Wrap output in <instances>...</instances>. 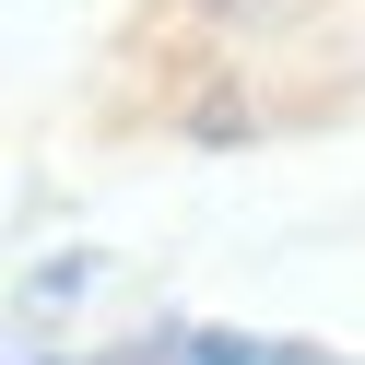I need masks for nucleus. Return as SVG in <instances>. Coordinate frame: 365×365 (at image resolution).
Returning <instances> with one entry per match:
<instances>
[{
  "label": "nucleus",
  "instance_id": "1",
  "mask_svg": "<svg viewBox=\"0 0 365 365\" xmlns=\"http://www.w3.org/2000/svg\"><path fill=\"white\" fill-rule=\"evenodd\" d=\"M189 365H354V354H307V341H247V330H189Z\"/></svg>",
  "mask_w": 365,
  "mask_h": 365
}]
</instances>
